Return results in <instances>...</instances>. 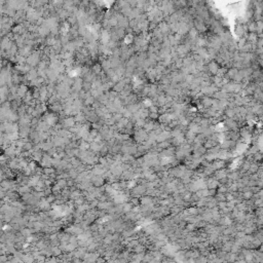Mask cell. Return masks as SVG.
<instances>
[{"label":"cell","mask_w":263,"mask_h":263,"mask_svg":"<svg viewBox=\"0 0 263 263\" xmlns=\"http://www.w3.org/2000/svg\"><path fill=\"white\" fill-rule=\"evenodd\" d=\"M193 27L196 29V31L199 33H204L207 31V25L197 16L193 17Z\"/></svg>","instance_id":"6da1fadb"},{"label":"cell","mask_w":263,"mask_h":263,"mask_svg":"<svg viewBox=\"0 0 263 263\" xmlns=\"http://www.w3.org/2000/svg\"><path fill=\"white\" fill-rule=\"evenodd\" d=\"M220 67V65L215 61V60H211L208 64H207V68H208V72L211 73L212 75H216L218 69Z\"/></svg>","instance_id":"7a4b0ae2"},{"label":"cell","mask_w":263,"mask_h":263,"mask_svg":"<svg viewBox=\"0 0 263 263\" xmlns=\"http://www.w3.org/2000/svg\"><path fill=\"white\" fill-rule=\"evenodd\" d=\"M147 132L146 130H144L143 128H139L136 133H135V140L137 141V142H143V141H145L146 139H147Z\"/></svg>","instance_id":"3957f363"},{"label":"cell","mask_w":263,"mask_h":263,"mask_svg":"<svg viewBox=\"0 0 263 263\" xmlns=\"http://www.w3.org/2000/svg\"><path fill=\"white\" fill-rule=\"evenodd\" d=\"M170 138H172L171 132H169V130H162L161 133H159L158 135H156V143H160V142H162V141L169 140Z\"/></svg>","instance_id":"277c9868"},{"label":"cell","mask_w":263,"mask_h":263,"mask_svg":"<svg viewBox=\"0 0 263 263\" xmlns=\"http://www.w3.org/2000/svg\"><path fill=\"white\" fill-rule=\"evenodd\" d=\"M146 189H147V188H146L145 184H141V185L135 186V187L133 188V191H132V193H133V195H135V196H137V197H140L141 194H144V193H145Z\"/></svg>","instance_id":"5b68a950"},{"label":"cell","mask_w":263,"mask_h":263,"mask_svg":"<svg viewBox=\"0 0 263 263\" xmlns=\"http://www.w3.org/2000/svg\"><path fill=\"white\" fill-rule=\"evenodd\" d=\"M224 122H225L226 127H227L228 129H230V130H236V129L238 128L237 122H236L234 119H232V118H227Z\"/></svg>","instance_id":"8992f818"},{"label":"cell","mask_w":263,"mask_h":263,"mask_svg":"<svg viewBox=\"0 0 263 263\" xmlns=\"http://www.w3.org/2000/svg\"><path fill=\"white\" fill-rule=\"evenodd\" d=\"M201 103H202V106H203L205 109L210 108V107H212V104H213V98L206 96V97H204V98L202 99Z\"/></svg>","instance_id":"52a82bcc"},{"label":"cell","mask_w":263,"mask_h":263,"mask_svg":"<svg viewBox=\"0 0 263 263\" xmlns=\"http://www.w3.org/2000/svg\"><path fill=\"white\" fill-rule=\"evenodd\" d=\"M246 33H248V32H246V31H245L243 24H238V25H236V26H235V34H236L239 38H240V37H244Z\"/></svg>","instance_id":"ba28073f"},{"label":"cell","mask_w":263,"mask_h":263,"mask_svg":"<svg viewBox=\"0 0 263 263\" xmlns=\"http://www.w3.org/2000/svg\"><path fill=\"white\" fill-rule=\"evenodd\" d=\"M141 108V104H139V103H132V104H128L127 105V107H126V109L128 110V111H130L132 113H135V112H137L139 109Z\"/></svg>","instance_id":"9c48e42d"},{"label":"cell","mask_w":263,"mask_h":263,"mask_svg":"<svg viewBox=\"0 0 263 263\" xmlns=\"http://www.w3.org/2000/svg\"><path fill=\"white\" fill-rule=\"evenodd\" d=\"M218 185H219V183H218V181L216 179L215 180L214 179H209L208 182H207V187L209 189H216Z\"/></svg>","instance_id":"30bf717a"},{"label":"cell","mask_w":263,"mask_h":263,"mask_svg":"<svg viewBox=\"0 0 263 263\" xmlns=\"http://www.w3.org/2000/svg\"><path fill=\"white\" fill-rule=\"evenodd\" d=\"M124 85H125V83H124V81H123L122 79H121V80H119V81H117V82H116V84L114 85V92H116V93H120V92L123 90Z\"/></svg>","instance_id":"8fae6325"},{"label":"cell","mask_w":263,"mask_h":263,"mask_svg":"<svg viewBox=\"0 0 263 263\" xmlns=\"http://www.w3.org/2000/svg\"><path fill=\"white\" fill-rule=\"evenodd\" d=\"M225 177H227V173H226V171L225 170H217V172L215 173V178H216V180H220V179H222V178H225Z\"/></svg>","instance_id":"7c38bea8"},{"label":"cell","mask_w":263,"mask_h":263,"mask_svg":"<svg viewBox=\"0 0 263 263\" xmlns=\"http://www.w3.org/2000/svg\"><path fill=\"white\" fill-rule=\"evenodd\" d=\"M153 120H151V121H145V123H144V125H143V129L144 130H146L147 133H149V132H151V130H153Z\"/></svg>","instance_id":"4fadbf2b"},{"label":"cell","mask_w":263,"mask_h":263,"mask_svg":"<svg viewBox=\"0 0 263 263\" xmlns=\"http://www.w3.org/2000/svg\"><path fill=\"white\" fill-rule=\"evenodd\" d=\"M140 202H141L142 206H146V205H151V204H153V201H152V199H151V197H150L149 195H148V196L141 197Z\"/></svg>","instance_id":"5bb4252c"},{"label":"cell","mask_w":263,"mask_h":263,"mask_svg":"<svg viewBox=\"0 0 263 263\" xmlns=\"http://www.w3.org/2000/svg\"><path fill=\"white\" fill-rule=\"evenodd\" d=\"M224 114L226 115V117L227 118H233V116H234V110L233 109H231V108H228V107H226L225 108V110H224Z\"/></svg>","instance_id":"9a60e30c"},{"label":"cell","mask_w":263,"mask_h":263,"mask_svg":"<svg viewBox=\"0 0 263 263\" xmlns=\"http://www.w3.org/2000/svg\"><path fill=\"white\" fill-rule=\"evenodd\" d=\"M232 245H233V243H231V242L227 240V242L223 243L222 250H223L224 252H230V249H231V246H232Z\"/></svg>","instance_id":"2e32d148"},{"label":"cell","mask_w":263,"mask_h":263,"mask_svg":"<svg viewBox=\"0 0 263 263\" xmlns=\"http://www.w3.org/2000/svg\"><path fill=\"white\" fill-rule=\"evenodd\" d=\"M127 122H128V118L123 117V118H121L120 120H118L117 126H118L119 128H123V127H125V125H126V123H127Z\"/></svg>","instance_id":"e0dca14e"},{"label":"cell","mask_w":263,"mask_h":263,"mask_svg":"<svg viewBox=\"0 0 263 263\" xmlns=\"http://www.w3.org/2000/svg\"><path fill=\"white\" fill-rule=\"evenodd\" d=\"M258 169H259L258 165H256V163H251V165H250V168H249V170H248V172H249V174L256 173V172L258 171Z\"/></svg>","instance_id":"ac0fdd59"},{"label":"cell","mask_w":263,"mask_h":263,"mask_svg":"<svg viewBox=\"0 0 263 263\" xmlns=\"http://www.w3.org/2000/svg\"><path fill=\"white\" fill-rule=\"evenodd\" d=\"M228 178H229L231 181H237V180L240 178V175H239V173L234 172V173H231V174L228 176Z\"/></svg>","instance_id":"d6986e66"},{"label":"cell","mask_w":263,"mask_h":263,"mask_svg":"<svg viewBox=\"0 0 263 263\" xmlns=\"http://www.w3.org/2000/svg\"><path fill=\"white\" fill-rule=\"evenodd\" d=\"M137 153V146L135 144H132L128 146V154H132V155H135Z\"/></svg>","instance_id":"ffe728a7"},{"label":"cell","mask_w":263,"mask_h":263,"mask_svg":"<svg viewBox=\"0 0 263 263\" xmlns=\"http://www.w3.org/2000/svg\"><path fill=\"white\" fill-rule=\"evenodd\" d=\"M242 196H243V199H244V200L252 199V196H253V192H252L251 190H249V191H245V192H243V193H242Z\"/></svg>","instance_id":"44dd1931"},{"label":"cell","mask_w":263,"mask_h":263,"mask_svg":"<svg viewBox=\"0 0 263 263\" xmlns=\"http://www.w3.org/2000/svg\"><path fill=\"white\" fill-rule=\"evenodd\" d=\"M215 199L217 202H226V197L224 193H218V195L215 196Z\"/></svg>","instance_id":"7402d4cb"},{"label":"cell","mask_w":263,"mask_h":263,"mask_svg":"<svg viewBox=\"0 0 263 263\" xmlns=\"http://www.w3.org/2000/svg\"><path fill=\"white\" fill-rule=\"evenodd\" d=\"M133 41H134V36L132 34H128V35H126L124 37V44H129L130 42H133Z\"/></svg>","instance_id":"603a6c76"},{"label":"cell","mask_w":263,"mask_h":263,"mask_svg":"<svg viewBox=\"0 0 263 263\" xmlns=\"http://www.w3.org/2000/svg\"><path fill=\"white\" fill-rule=\"evenodd\" d=\"M195 228H196L195 223H189V224H187V225H186V229H187L189 232H191V231L195 230Z\"/></svg>","instance_id":"cb8c5ba5"},{"label":"cell","mask_w":263,"mask_h":263,"mask_svg":"<svg viewBox=\"0 0 263 263\" xmlns=\"http://www.w3.org/2000/svg\"><path fill=\"white\" fill-rule=\"evenodd\" d=\"M250 165H251L250 160L245 161V162L243 163V172H247V171L249 170V168H250Z\"/></svg>","instance_id":"d4e9b609"},{"label":"cell","mask_w":263,"mask_h":263,"mask_svg":"<svg viewBox=\"0 0 263 263\" xmlns=\"http://www.w3.org/2000/svg\"><path fill=\"white\" fill-rule=\"evenodd\" d=\"M146 179H147L148 181H155V180H157V179H158V176H157L156 174L152 173V174H151V175H149Z\"/></svg>","instance_id":"484cf974"},{"label":"cell","mask_w":263,"mask_h":263,"mask_svg":"<svg viewBox=\"0 0 263 263\" xmlns=\"http://www.w3.org/2000/svg\"><path fill=\"white\" fill-rule=\"evenodd\" d=\"M112 27H114V26H116L117 25V18L116 17H112L110 20H109V22H108Z\"/></svg>","instance_id":"4316f807"},{"label":"cell","mask_w":263,"mask_h":263,"mask_svg":"<svg viewBox=\"0 0 263 263\" xmlns=\"http://www.w3.org/2000/svg\"><path fill=\"white\" fill-rule=\"evenodd\" d=\"M121 118H122V114L119 113V112H117L116 114H114V115L112 116V119H113L114 121H118V120H120Z\"/></svg>","instance_id":"83f0119b"},{"label":"cell","mask_w":263,"mask_h":263,"mask_svg":"<svg viewBox=\"0 0 263 263\" xmlns=\"http://www.w3.org/2000/svg\"><path fill=\"white\" fill-rule=\"evenodd\" d=\"M142 251H143V246H142V245H139V244H138L137 246L134 247V252H135V253H141Z\"/></svg>","instance_id":"f1b7e54d"},{"label":"cell","mask_w":263,"mask_h":263,"mask_svg":"<svg viewBox=\"0 0 263 263\" xmlns=\"http://www.w3.org/2000/svg\"><path fill=\"white\" fill-rule=\"evenodd\" d=\"M140 204V197H132V205L138 206Z\"/></svg>","instance_id":"f546056e"},{"label":"cell","mask_w":263,"mask_h":263,"mask_svg":"<svg viewBox=\"0 0 263 263\" xmlns=\"http://www.w3.org/2000/svg\"><path fill=\"white\" fill-rule=\"evenodd\" d=\"M148 118H151V119H157L158 118V113L157 112H149V115H148Z\"/></svg>","instance_id":"4dcf8cb0"},{"label":"cell","mask_w":263,"mask_h":263,"mask_svg":"<svg viewBox=\"0 0 263 263\" xmlns=\"http://www.w3.org/2000/svg\"><path fill=\"white\" fill-rule=\"evenodd\" d=\"M218 193H226L227 192V187L226 186H224V185H222V186H220L219 187V189H218V191H217Z\"/></svg>","instance_id":"1f68e13d"},{"label":"cell","mask_w":263,"mask_h":263,"mask_svg":"<svg viewBox=\"0 0 263 263\" xmlns=\"http://www.w3.org/2000/svg\"><path fill=\"white\" fill-rule=\"evenodd\" d=\"M103 68H104L105 70H109V69L111 68V65H110V62H109V61H105V62L103 63Z\"/></svg>","instance_id":"d6a6232c"},{"label":"cell","mask_w":263,"mask_h":263,"mask_svg":"<svg viewBox=\"0 0 263 263\" xmlns=\"http://www.w3.org/2000/svg\"><path fill=\"white\" fill-rule=\"evenodd\" d=\"M187 211H188L189 215H196V214H197V209H196V208H190V209H188Z\"/></svg>","instance_id":"836d02e7"},{"label":"cell","mask_w":263,"mask_h":263,"mask_svg":"<svg viewBox=\"0 0 263 263\" xmlns=\"http://www.w3.org/2000/svg\"><path fill=\"white\" fill-rule=\"evenodd\" d=\"M200 256H201V258L195 259V261H197V262H207V261H208V259L206 258V256H204V255H200Z\"/></svg>","instance_id":"e575fe53"},{"label":"cell","mask_w":263,"mask_h":263,"mask_svg":"<svg viewBox=\"0 0 263 263\" xmlns=\"http://www.w3.org/2000/svg\"><path fill=\"white\" fill-rule=\"evenodd\" d=\"M151 256L152 255H144V257H143V259H142V261H145V262H149V261H151Z\"/></svg>","instance_id":"d590c367"},{"label":"cell","mask_w":263,"mask_h":263,"mask_svg":"<svg viewBox=\"0 0 263 263\" xmlns=\"http://www.w3.org/2000/svg\"><path fill=\"white\" fill-rule=\"evenodd\" d=\"M215 194H216L215 189H209V196H214Z\"/></svg>","instance_id":"8d00e7d4"},{"label":"cell","mask_w":263,"mask_h":263,"mask_svg":"<svg viewBox=\"0 0 263 263\" xmlns=\"http://www.w3.org/2000/svg\"><path fill=\"white\" fill-rule=\"evenodd\" d=\"M172 1H175V0H172Z\"/></svg>","instance_id":"74e56055"}]
</instances>
